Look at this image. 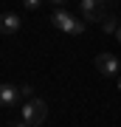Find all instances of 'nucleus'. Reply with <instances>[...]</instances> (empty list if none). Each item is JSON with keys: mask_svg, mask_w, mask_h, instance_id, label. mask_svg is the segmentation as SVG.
Segmentation results:
<instances>
[{"mask_svg": "<svg viewBox=\"0 0 121 127\" xmlns=\"http://www.w3.org/2000/svg\"><path fill=\"white\" fill-rule=\"evenodd\" d=\"M51 26L59 28V31H65V34H73V37L85 34V28H87L85 20L73 17V14H71V11H65V9H56L54 14H51Z\"/></svg>", "mask_w": 121, "mask_h": 127, "instance_id": "nucleus-1", "label": "nucleus"}, {"mask_svg": "<svg viewBox=\"0 0 121 127\" xmlns=\"http://www.w3.org/2000/svg\"><path fill=\"white\" fill-rule=\"evenodd\" d=\"M45 116H48V104H45L42 99H31L23 104V122L31 124V127H40L45 122Z\"/></svg>", "mask_w": 121, "mask_h": 127, "instance_id": "nucleus-2", "label": "nucleus"}, {"mask_svg": "<svg viewBox=\"0 0 121 127\" xmlns=\"http://www.w3.org/2000/svg\"><path fill=\"white\" fill-rule=\"evenodd\" d=\"M79 11H82V20L85 23H99L101 14H104V3L101 0H82Z\"/></svg>", "mask_w": 121, "mask_h": 127, "instance_id": "nucleus-3", "label": "nucleus"}, {"mask_svg": "<svg viewBox=\"0 0 121 127\" xmlns=\"http://www.w3.org/2000/svg\"><path fill=\"white\" fill-rule=\"evenodd\" d=\"M96 68H99L101 76H118L121 62H118V57H113V54H99L96 57Z\"/></svg>", "mask_w": 121, "mask_h": 127, "instance_id": "nucleus-4", "label": "nucleus"}, {"mask_svg": "<svg viewBox=\"0 0 121 127\" xmlns=\"http://www.w3.org/2000/svg\"><path fill=\"white\" fill-rule=\"evenodd\" d=\"M17 104H20V88H17V85H9V82H3V85H0V107L14 110Z\"/></svg>", "mask_w": 121, "mask_h": 127, "instance_id": "nucleus-5", "label": "nucleus"}, {"mask_svg": "<svg viewBox=\"0 0 121 127\" xmlns=\"http://www.w3.org/2000/svg\"><path fill=\"white\" fill-rule=\"evenodd\" d=\"M20 26H23L20 14H14V11H3L0 14V34H17Z\"/></svg>", "mask_w": 121, "mask_h": 127, "instance_id": "nucleus-6", "label": "nucleus"}, {"mask_svg": "<svg viewBox=\"0 0 121 127\" xmlns=\"http://www.w3.org/2000/svg\"><path fill=\"white\" fill-rule=\"evenodd\" d=\"M118 26H121V20L116 17V14H107V17H101V28L107 34H116L118 31Z\"/></svg>", "mask_w": 121, "mask_h": 127, "instance_id": "nucleus-7", "label": "nucleus"}, {"mask_svg": "<svg viewBox=\"0 0 121 127\" xmlns=\"http://www.w3.org/2000/svg\"><path fill=\"white\" fill-rule=\"evenodd\" d=\"M20 99L31 102V99H34V88H31V85H20Z\"/></svg>", "mask_w": 121, "mask_h": 127, "instance_id": "nucleus-8", "label": "nucleus"}, {"mask_svg": "<svg viewBox=\"0 0 121 127\" xmlns=\"http://www.w3.org/2000/svg\"><path fill=\"white\" fill-rule=\"evenodd\" d=\"M25 9H28V11H34V9H40V0H25Z\"/></svg>", "mask_w": 121, "mask_h": 127, "instance_id": "nucleus-9", "label": "nucleus"}, {"mask_svg": "<svg viewBox=\"0 0 121 127\" xmlns=\"http://www.w3.org/2000/svg\"><path fill=\"white\" fill-rule=\"evenodd\" d=\"M11 127H31V124H25V122H23V119H20V122H14Z\"/></svg>", "mask_w": 121, "mask_h": 127, "instance_id": "nucleus-10", "label": "nucleus"}, {"mask_svg": "<svg viewBox=\"0 0 121 127\" xmlns=\"http://www.w3.org/2000/svg\"><path fill=\"white\" fill-rule=\"evenodd\" d=\"M116 40H118V42H121V26H118V31H116Z\"/></svg>", "mask_w": 121, "mask_h": 127, "instance_id": "nucleus-11", "label": "nucleus"}, {"mask_svg": "<svg viewBox=\"0 0 121 127\" xmlns=\"http://www.w3.org/2000/svg\"><path fill=\"white\" fill-rule=\"evenodd\" d=\"M118 91H121V76H118Z\"/></svg>", "mask_w": 121, "mask_h": 127, "instance_id": "nucleus-12", "label": "nucleus"}]
</instances>
